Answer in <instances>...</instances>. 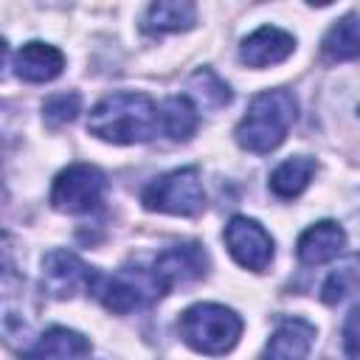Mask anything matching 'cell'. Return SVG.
<instances>
[{"label": "cell", "mask_w": 360, "mask_h": 360, "mask_svg": "<svg viewBox=\"0 0 360 360\" xmlns=\"http://www.w3.org/2000/svg\"><path fill=\"white\" fill-rule=\"evenodd\" d=\"M295 118H298V101L290 90H284V87L262 90L250 98L248 112L239 118V124L233 129V138L242 149L267 155L284 143Z\"/></svg>", "instance_id": "7a4b0ae2"}, {"label": "cell", "mask_w": 360, "mask_h": 360, "mask_svg": "<svg viewBox=\"0 0 360 360\" xmlns=\"http://www.w3.org/2000/svg\"><path fill=\"white\" fill-rule=\"evenodd\" d=\"M96 278L98 270L70 250H51L42 259V290L51 298H73L79 292H93Z\"/></svg>", "instance_id": "ba28073f"}, {"label": "cell", "mask_w": 360, "mask_h": 360, "mask_svg": "<svg viewBox=\"0 0 360 360\" xmlns=\"http://www.w3.org/2000/svg\"><path fill=\"white\" fill-rule=\"evenodd\" d=\"M200 127V110L188 96H172L160 104V129L172 141H188Z\"/></svg>", "instance_id": "e0dca14e"}, {"label": "cell", "mask_w": 360, "mask_h": 360, "mask_svg": "<svg viewBox=\"0 0 360 360\" xmlns=\"http://www.w3.org/2000/svg\"><path fill=\"white\" fill-rule=\"evenodd\" d=\"M295 51V37L278 25H262L253 34H248L239 45V59L248 68H270L284 59H290Z\"/></svg>", "instance_id": "30bf717a"}, {"label": "cell", "mask_w": 360, "mask_h": 360, "mask_svg": "<svg viewBox=\"0 0 360 360\" xmlns=\"http://www.w3.org/2000/svg\"><path fill=\"white\" fill-rule=\"evenodd\" d=\"M93 295L104 304V309H110L115 315H127L132 309H141V307L152 304L163 292H160L152 270L124 267V270H118L112 276L98 273V278L93 284Z\"/></svg>", "instance_id": "5b68a950"}, {"label": "cell", "mask_w": 360, "mask_h": 360, "mask_svg": "<svg viewBox=\"0 0 360 360\" xmlns=\"http://www.w3.org/2000/svg\"><path fill=\"white\" fill-rule=\"evenodd\" d=\"M141 202L146 211L174 214V217H194L205 208V188L200 180V172L194 166L172 169L160 177H155L143 191Z\"/></svg>", "instance_id": "277c9868"}, {"label": "cell", "mask_w": 360, "mask_h": 360, "mask_svg": "<svg viewBox=\"0 0 360 360\" xmlns=\"http://www.w3.org/2000/svg\"><path fill=\"white\" fill-rule=\"evenodd\" d=\"M312 343H315V326L304 318H287L273 329L259 360H307Z\"/></svg>", "instance_id": "7c38bea8"}, {"label": "cell", "mask_w": 360, "mask_h": 360, "mask_svg": "<svg viewBox=\"0 0 360 360\" xmlns=\"http://www.w3.org/2000/svg\"><path fill=\"white\" fill-rule=\"evenodd\" d=\"M225 248L233 256V262L245 270L253 273H264L273 262V236L264 231L262 222L250 219V217H233L225 225Z\"/></svg>", "instance_id": "52a82bcc"}, {"label": "cell", "mask_w": 360, "mask_h": 360, "mask_svg": "<svg viewBox=\"0 0 360 360\" xmlns=\"http://www.w3.org/2000/svg\"><path fill=\"white\" fill-rule=\"evenodd\" d=\"M188 87H191V96L188 98H197V110L202 107H211V110H217V107H222V104H228L231 101V90H228V84L214 73V70H208V68H202V70H197L194 76H191V82H188Z\"/></svg>", "instance_id": "d6986e66"}, {"label": "cell", "mask_w": 360, "mask_h": 360, "mask_svg": "<svg viewBox=\"0 0 360 360\" xmlns=\"http://www.w3.org/2000/svg\"><path fill=\"white\" fill-rule=\"evenodd\" d=\"M323 59L326 62H352L360 53V42H357V14L349 11L346 17H340L323 37L321 42Z\"/></svg>", "instance_id": "ac0fdd59"}, {"label": "cell", "mask_w": 360, "mask_h": 360, "mask_svg": "<svg viewBox=\"0 0 360 360\" xmlns=\"http://www.w3.org/2000/svg\"><path fill=\"white\" fill-rule=\"evenodd\" d=\"M315 169H318V163H315L312 158H307V155L287 158V160L278 163L276 172L270 174V191H273L276 197H281V200H292V197H298V194L309 186Z\"/></svg>", "instance_id": "2e32d148"}, {"label": "cell", "mask_w": 360, "mask_h": 360, "mask_svg": "<svg viewBox=\"0 0 360 360\" xmlns=\"http://www.w3.org/2000/svg\"><path fill=\"white\" fill-rule=\"evenodd\" d=\"M343 248H346V231L332 219H321L298 236L295 253H298L301 264L318 267V264H326V262L338 259L343 253Z\"/></svg>", "instance_id": "8fae6325"}, {"label": "cell", "mask_w": 360, "mask_h": 360, "mask_svg": "<svg viewBox=\"0 0 360 360\" xmlns=\"http://www.w3.org/2000/svg\"><path fill=\"white\" fill-rule=\"evenodd\" d=\"M354 315H357V309H352V312H349L346 326H343V346H346L349 360H357V352H354Z\"/></svg>", "instance_id": "7402d4cb"}, {"label": "cell", "mask_w": 360, "mask_h": 360, "mask_svg": "<svg viewBox=\"0 0 360 360\" xmlns=\"http://www.w3.org/2000/svg\"><path fill=\"white\" fill-rule=\"evenodd\" d=\"M104 172L93 163H70L51 186V205L62 214H87L104 197Z\"/></svg>", "instance_id": "8992f818"}, {"label": "cell", "mask_w": 360, "mask_h": 360, "mask_svg": "<svg viewBox=\"0 0 360 360\" xmlns=\"http://www.w3.org/2000/svg\"><path fill=\"white\" fill-rule=\"evenodd\" d=\"M87 129L98 141L118 143V146L146 143L160 132V107L146 93L118 90L104 96L90 110Z\"/></svg>", "instance_id": "6da1fadb"}, {"label": "cell", "mask_w": 360, "mask_h": 360, "mask_svg": "<svg viewBox=\"0 0 360 360\" xmlns=\"http://www.w3.org/2000/svg\"><path fill=\"white\" fill-rule=\"evenodd\" d=\"M205 273H208V253L194 242L163 250L152 264V276L163 295L172 292L174 287H186L205 278Z\"/></svg>", "instance_id": "9c48e42d"}, {"label": "cell", "mask_w": 360, "mask_h": 360, "mask_svg": "<svg viewBox=\"0 0 360 360\" xmlns=\"http://www.w3.org/2000/svg\"><path fill=\"white\" fill-rule=\"evenodd\" d=\"M194 22H197V8L188 0H158L143 14V31L146 34L188 31Z\"/></svg>", "instance_id": "9a60e30c"}, {"label": "cell", "mask_w": 360, "mask_h": 360, "mask_svg": "<svg viewBox=\"0 0 360 360\" xmlns=\"http://www.w3.org/2000/svg\"><path fill=\"white\" fill-rule=\"evenodd\" d=\"M354 262H349L343 270H338V273H332L329 278H326V284H323V290H321V298L326 301V304H338L340 298H346L349 292H354Z\"/></svg>", "instance_id": "44dd1931"}, {"label": "cell", "mask_w": 360, "mask_h": 360, "mask_svg": "<svg viewBox=\"0 0 360 360\" xmlns=\"http://www.w3.org/2000/svg\"><path fill=\"white\" fill-rule=\"evenodd\" d=\"M242 329H245L242 318L231 307L214 304V301L188 307L177 321V332H180L183 343L208 357L228 354L239 343Z\"/></svg>", "instance_id": "3957f363"}, {"label": "cell", "mask_w": 360, "mask_h": 360, "mask_svg": "<svg viewBox=\"0 0 360 360\" xmlns=\"http://www.w3.org/2000/svg\"><path fill=\"white\" fill-rule=\"evenodd\" d=\"M3 59H6V42L0 39V65H3Z\"/></svg>", "instance_id": "603a6c76"}, {"label": "cell", "mask_w": 360, "mask_h": 360, "mask_svg": "<svg viewBox=\"0 0 360 360\" xmlns=\"http://www.w3.org/2000/svg\"><path fill=\"white\" fill-rule=\"evenodd\" d=\"M90 340L68 326L45 329L31 349L22 352V360H90Z\"/></svg>", "instance_id": "5bb4252c"}, {"label": "cell", "mask_w": 360, "mask_h": 360, "mask_svg": "<svg viewBox=\"0 0 360 360\" xmlns=\"http://www.w3.org/2000/svg\"><path fill=\"white\" fill-rule=\"evenodd\" d=\"M62 70H65V53L51 42L34 39L14 53V73L22 82L45 84V82H53Z\"/></svg>", "instance_id": "4fadbf2b"}, {"label": "cell", "mask_w": 360, "mask_h": 360, "mask_svg": "<svg viewBox=\"0 0 360 360\" xmlns=\"http://www.w3.org/2000/svg\"><path fill=\"white\" fill-rule=\"evenodd\" d=\"M79 104H82L79 93H56L42 104V118L48 127H62L76 118Z\"/></svg>", "instance_id": "ffe728a7"}]
</instances>
